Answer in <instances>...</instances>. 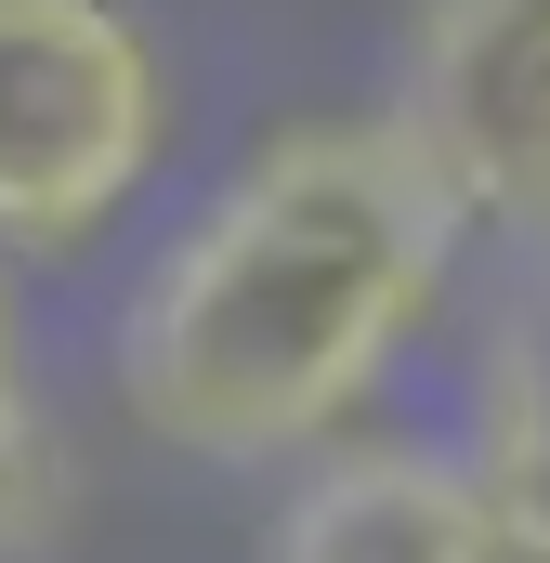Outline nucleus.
Here are the masks:
<instances>
[{"instance_id": "obj_1", "label": "nucleus", "mask_w": 550, "mask_h": 563, "mask_svg": "<svg viewBox=\"0 0 550 563\" xmlns=\"http://www.w3.org/2000/svg\"><path fill=\"white\" fill-rule=\"evenodd\" d=\"M459 210L394 119L275 132L144 276L119 394L184 459H288L341 420L432 314Z\"/></svg>"}, {"instance_id": "obj_4", "label": "nucleus", "mask_w": 550, "mask_h": 563, "mask_svg": "<svg viewBox=\"0 0 550 563\" xmlns=\"http://www.w3.org/2000/svg\"><path fill=\"white\" fill-rule=\"evenodd\" d=\"M263 563H512L472 472L432 445H328L263 525Z\"/></svg>"}, {"instance_id": "obj_2", "label": "nucleus", "mask_w": 550, "mask_h": 563, "mask_svg": "<svg viewBox=\"0 0 550 563\" xmlns=\"http://www.w3.org/2000/svg\"><path fill=\"white\" fill-rule=\"evenodd\" d=\"M170 132L119 0H0V250H79Z\"/></svg>"}, {"instance_id": "obj_3", "label": "nucleus", "mask_w": 550, "mask_h": 563, "mask_svg": "<svg viewBox=\"0 0 550 563\" xmlns=\"http://www.w3.org/2000/svg\"><path fill=\"white\" fill-rule=\"evenodd\" d=\"M394 132L459 223L550 263V0H419L394 66Z\"/></svg>"}, {"instance_id": "obj_5", "label": "nucleus", "mask_w": 550, "mask_h": 563, "mask_svg": "<svg viewBox=\"0 0 550 563\" xmlns=\"http://www.w3.org/2000/svg\"><path fill=\"white\" fill-rule=\"evenodd\" d=\"M472 498L498 525L512 563H550V263L512 276L498 328H485V367H472Z\"/></svg>"}, {"instance_id": "obj_6", "label": "nucleus", "mask_w": 550, "mask_h": 563, "mask_svg": "<svg viewBox=\"0 0 550 563\" xmlns=\"http://www.w3.org/2000/svg\"><path fill=\"white\" fill-rule=\"evenodd\" d=\"M66 511V459H53V420L26 394V328H13V276H0V563H26Z\"/></svg>"}]
</instances>
